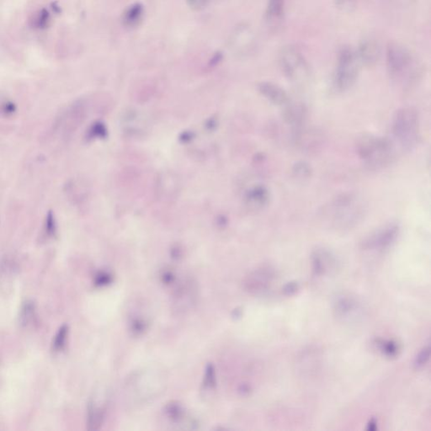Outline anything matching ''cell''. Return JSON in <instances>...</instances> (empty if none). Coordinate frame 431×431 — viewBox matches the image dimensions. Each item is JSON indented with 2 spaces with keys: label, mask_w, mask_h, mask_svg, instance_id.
Here are the masks:
<instances>
[{
  "label": "cell",
  "mask_w": 431,
  "mask_h": 431,
  "mask_svg": "<svg viewBox=\"0 0 431 431\" xmlns=\"http://www.w3.org/2000/svg\"><path fill=\"white\" fill-rule=\"evenodd\" d=\"M366 206L363 199L355 193L337 196L323 207L320 219L336 230L351 229L365 218Z\"/></svg>",
  "instance_id": "1"
},
{
  "label": "cell",
  "mask_w": 431,
  "mask_h": 431,
  "mask_svg": "<svg viewBox=\"0 0 431 431\" xmlns=\"http://www.w3.org/2000/svg\"><path fill=\"white\" fill-rule=\"evenodd\" d=\"M356 53L361 66L371 67L378 61L380 47L376 40L367 39L360 44Z\"/></svg>",
  "instance_id": "10"
},
{
  "label": "cell",
  "mask_w": 431,
  "mask_h": 431,
  "mask_svg": "<svg viewBox=\"0 0 431 431\" xmlns=\"http://www.w3.org/2000/svg\"><path fill=\"white\" fill-rule=\"evenodd\" d=\"M247 200L254 207H262L269 202L270 192L266 187L257 185L248 192Z\"/></svg>",
  "instance_id": "13"
},
{
  "label": "cell",
  "mask_w": 431,
  "mask_h": 431,
  "mask_svg": "<svg viewBox=\"0 0 431 431\" xmlns=\"http://www.w3.org/2000/svg\"><path fill=\"white\" fill-rule=\"evenodd\" d=\"M361 64L356 51L343 48L340 52L333 72L332 87L336 93H345L351 89L358 78Z\"/></svg>",
  "instance_id": "6"
},
{
  "label": "cell",
  "mask_w": 431,
  "mask_h": 431,
  "mask_svg": "<svg viewBox=\"0 0 431 431\" xmlns=\"http://www.w3.org/2000/svg\"><path fill=\"white\" fill-rule=\"evenodd\" d=\"M15 111H16V106H15V104L10 102V101L5 102L1 107V112L5 116L13 115Z\"/></svg>",
  "instance_id": "25"
},
{
  "label": "cell",
  "mask_w": 431,
  "mask_h": 431,
  "mask_svg": "<svg viewBox=\"0 0 431 431\" xmlns=\"http://www.w3.org/2000/svg\"><path fill=\"white\" fill-rule=\"evenodd\" d=\"M35 304L30 301H27L23 305L20 317V322L21 325L27 326L30 323H32V321L35 318Z\"/></svg>",
  "instance_id": "16"
},
{
  "label": "cell",
  "mask_w": 431,
  "mask_h": 431,
  "mask_svg": "<svg viewBox=\"0 0 431 431\" xmlns=\"http://www.w3.org/2000/svg\"><path fill=\"white\" fill-rule=\"evenodd\" d=\"M292 174L296 179L300 181H305L312 177L313 169L310 164L307 162L298 161L293 165Z\"/></svg>",
  "instance_id": "15"
},
{
  "label": "cell",
  "mask_w": 431,
  "mask_h": 431,
  "mask_svg": "<svg viewBox=\"0 0 431 431\" xmlns=\"http://www.w3.org/2000/svg\"><path fill=\"white\" fill-rule=\"evenodd\" d=\"M187 5L193 10H201L207 7L211 0H185Z\"/></svg>",
  "instance_id": "23"
},
{
  "label": "cell",
  "mask_w": 431,
  "mask_h": 431,
  "mask_svg": "<svg viewBox=\"0 0 431 431\" xmlns=\"http://www.w3.org/2000/svg\"><path fill=\"white\" fill-rule=\"evenodd\" d=\"M429 348H424L423 351L419 354V356H417L414 366L417 369L421 368L427 363V361L429 360Z\"/></svg>",
  "instance_id": "22"
},
{
  "label": "cell",
  "mask_w": 431,
  "mask_h": 431,
  "mask_svg": "<svg viewBox=\"0 0 431 431\" xmlns=\"http://www.w3.org/2000/svg\"><path fill=\"white\" fill-rule=\"evenodd\" d=\"M285 0H268L265 10V20L268 24L276 27L280 25L285 15Z\"/></svg>",
  "instance_id": "12"
},
{
  "label": "cell",
  "mask_w": 431,
  "mask_h": 431,
  "mask_svg": "<svg viewBox=\"0 0 431 431\" xmlns=\"http://www.w3.org/2000/svg\"><path fill=\"white\" fill-rule=\"evenodd\" d=\"M49 20H50V14L45 9H42L34 20V26L37 29L42 30L47 27Z\"/></svg>",
  "instance_id": "19"
},
{
  "label": "cell",
  "mask_w": 431,
  "mask_h": 431,
  "mask_svg": "<svg viewBox=\"0 0 431 431\" xmlns=\"http://www.w3.org/2000/svg\"><path fill=\"white\" fill-rule=\"evenodd\" d=\"M296 290H297V286H296L295 285H293V284H291V285L289 284V285H288V288L285 289V291L288 292L289 293H292V292H295Z\"/></svg>",
  "instance_id": "29"
},
{
  "label": "cell",
  "mask_w": 431,
  "mask_h": 431,
  "mask_svg": "<svg viewBox=\"0 0 431 431\" xmlns=\"http://www.w3.org/2000/svg\"><path fill=\"white\" fill-rule=\"evenodd\" d=\"M217 380H216V371H215L214 366L212 364L207 365L206 371H205L204 386L207 389H213L216 387Z\"/></svg>",
  "instance_id": "18"
},
{
  "label": "cell",
  "mask_w": 431,
  "mask_h": 431,
  "mask_svg": "<svg viewBox=\"0 0 431 431\" xmlns=\"http://www.w3.org/2000/svg\"><path fill=\"white\" fill-rule=\"evenodd\" d=\"M356 151L369 170L385 169L396 159V145L392 139L374 134H362L356 140Z\"/></svg>",
  "instance_id": "2"
},
{
  "label": "cell",
  "mask_w": 431,
  "mask_h": 431,
  "mask_svg": "<svg viewBox=\"0 0 431 431\" xmlns=\"http://www.w3.org/2000/svg\"><path fill=\"white\" fill-rule=\"evenodd\" d=\"M166 413L170 419L173 420H179L183 415V409L179 404L172 403L167 406Z\"/></svg>",
  "instance_id": "21"
},
{
  "label": "cell",
  "mask_w": 431,
  "mask_h": 431,
  "mask_svg": "<svg viewBox=\"0 0 431 431\" xmlns=\"http://www.w3.org/2000/svg\"><path fill=\"white\" fill-rule=\"evenodd\" d=\"M222 59V54L221 53H217L212 57V60L210 61V66H216L221 62Z\"/></svg>",
  "instance_id": "28"
},
{
  "label": "cell",
  "mask_w": 431,
  "mask_h": 431,
  "mask_svg": "<svg viewBox=\"0 0 431 431\" xmlns=\"http://www.w3.org/2000/svg\"><path fill=\"white\" fill-rule=\"evenodd\" d=\"M45 229L48 236L52 237L53 235H55L56 231H57V224H56L55 217H54V214L52 211H49L46 214Z\"/></svg>",
  "instance_id": "20"
},
{
  "label": "cell",
  "mask_w": 431,
  "mask_h": 431,
  "mask_svg": "<svg viewBox=\"0 0 431 431\" xmlns=\"http://www.w3.org/2000/svg\"><path fill=\"white\" fill-rule=\"evenodd\" d=\"M356 2L357 0H336V6L345 11H349L353 9L356 6Z\"/></svg>",
  "instance_id": "24"
},
{
  "label": "cell",
  "mask_w": 431,
  "mask_h": 431,
  "mask_svg": "<svg viewBox=\"0 0 431 431\" xmlns=\"http://www.w3.org/2000/svg\"><path fill=\"white\" fill-rule=\"evenodd\" d=\"M105 414L103 407H98L95 402L91 400L88 407V429L96 430L102 424Z\"/></svg>",
  "instance_id": "14"
},
{
  "label": "cell",
  "mask_w": 431,
  "mask_h": 431,
  "mask_svg": "<svg viewBox=\"0 0 431 431\" xmlns=\"http://www.w3.org/2000/svg\"><path fill=\"white\" fill-rule=\"evenodd\" d=\"M392 135L395 145L404 151L414 150L420 139V118L417 109L404 106L397 110L392 120Z\"/></svg>",
  "instance_id": "4"
},
{
  "label": "cell",
  "mask_w": 431,
  "mask_h": 431,
  "mask_svg": "<svg viewBox=\"0 0 431 431\" xmlns=\"http://www.w3.org/2000/svg\"><path fill=\"white\" fill-rule=\"evenodd\" d=\"M53 10L55 11L56 13H60L61 12V8L58 6V4L57 3H53Z\"/></svg>",
  "instance_id": "30"
},
{
  "label": "cell",
  "mask_w": 431,
  "mask_h": 431,
  "mask_svg": "<svg viewBox=\"0 0 431 431\" xmlns=\"http://www.w3.org/2000/svg\"><path fill=\"white\" fill-rule=\"evenodd\" d=\"M258 90L269 102L280 108H283L292 101L290 96L284 88L271 82H262L259 83Z\"/></svg>",
  "instance_id": "9"
},
{
  "label": "cell",
  "mask_w": 431,
  "mask_h": 431,
  "mask_svg": "<svg viewBox=\"0 0 431 431\" xmlns=\"http://www.w3.org/2000/svg\"><path fill=\"white\" fill-rule=\"evenodd\" d=\"M144 15V5L141 3H134L124 11L121 16V22L126 27H137L143 20Z\"/></svg>",
  "instance_id": "11"
},
{
  "label": "cell",
  "mask_w": 431,
  "mask_h": 431,
  "mask_svg": "<svg viewBox=\"0 0 431 431\" xmlns=\"http://www.w3.org/2000/svg\"><path fill=\"white\" fill-rule=\"evenodd\" d=\"M400 226L390 222L381 226L363 240L361 247L365 250H384L391 246L399 237Z\"/></svg>",
  "instance_id": "7"
},
{
  "label": "cell",
  "mask_w": 431,
  "mask_h": 431,
  "mask_svg": "<svg viewBox=\"0 0 431 431\" xmlns=\"http://www.w3.org/2000/svg\"><path fill=\"white\" fill-rule=\"evenodd\" d=\"M384 350L385 353L389 356H394L397 353V347L394 343L389 342V343L384 344Z\"/></svg>",
  "instance_id": "27"
},
{
  "label": "cell",
  "mask_w": 431,
  "mask_h": 431,
  "mask_svg": "<svg viewBox=\"0 0 431 431\" xmlns=\"http://www.w3.org/2000/svg\"><path fill=\"white\" fill-rule=\"evenodd\" d=\"M283 119L293 131L303 128L308 119V110L305 104L300 101H292L283 107Z\"/></svg>",
  "instance_id": "8"
},
{
  "label": "cell",
  "mask_w": 431,
  "mask_h": 431,
  "mask_svg": "<svg viewBox=\"0 0 431 431\" xmlns=\"http://www.w3.org/2000/svg\"><path fill=\"white\" fill-rule=\"evenodd\" d=\"M279 63L285 78L296 88L304 89L313 82L310 65L298 48L289 45L282 48L279 54Z\"/></svg>",
  "instance_id": "5"
},
{
  "label": "cell",
  "mask_w": 431,
  "mask_h": 431,
  "mask_svg": "<svg viewBox=\"0 0 431 431\" xmlns=\"http://www.w3.org/2000/svg\"><path fill=\"white\" fill-rule=\"evenodd\" d=\"M387 68L392 81L403 87L414 84L422 73L421 63L409 48L390 43L387 49Z\"/></svg>",
  "instance_id": "3"
},
{
  "label": "cell",
  "mask_w": 431,
  "mask_h": 431,
  "mask_svg": "<svg viewBox=\"0 0 431 431\" xmlns=\"http://www.w3.org/2000/svg\"><path fill=\"white\" fill-rule=\"evenodd\" d=\"M111 281V275L106 273H101L96 276L95 284L97 285H105Z\"/></svg>",
  "instance_id": "26"
},
{
  "label": "cell",
  "mask_w": 431,
  "mask_h": 431,
  "mask_svg": "<svg viewBox=\"0 0 431 431\" xmlns=\"http://www.w3.org/2000/svg\"><path fill=\"white\" fill-rule=\"evenodd\" d=\"M68 326H62L60 329L58 330V333L56 336L55 340H54V342H53V349L56 351L63 350V347L65 346L66 340H67V337H68Z\"/></svg>",
  "instance_id": "17"
}]
</instances>
